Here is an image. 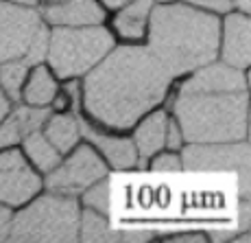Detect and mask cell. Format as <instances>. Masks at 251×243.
<instances>
[{
	"instance_id": "25",
	"label": "cell",
	"mask_w": 251,
	"mask_h": 243,
	"mask_svg": "<svg viewBox=\"0 0 251 243\" xmlns=\"http://www.w3.org/2000/svg\"><path fill=\"white\" fill-rule=\"evenodd\" d=\"M153 169H155V171H160V173H162V171L175 173V171H179V169H181V164H179V158H177V155L166 153V155H160V158L155 160Z\"/></svg>"
},
{
	"instance_id": "12",
	"label": "cell",
	"mask_w": 251,
	"mask_h": 243,
	"mask_svg": "<svg viewBox=\"0 0 251 243\" xmlns=\"http://www.w3.org/2000/svg\"><path fill=\"white\" fill-rule=\"evenodd\" d=\"M46 18L55 24H92L103 20V11L94 0H64L46 9Z\"/></svg>"
},
{
	"instance_id": "27",
	"label": "cell",
	"mask_w": 251,
	"mask_h": 243,
	"mask_svg": "<svg viewBox=\"0 0 251 243\" xmlns=\"http://www.w3.org/2000/svg\"><path fill=\"white\" fill-rule=\"evenodd\" d=\"M9 223H11V217H9V211L7 208L0 206V241L9 235Z\"/></svg>"
},
{
	"instance_id": "19",
	"label": "cell",
	"mask_w": 251,
	"mask_h": 243,
	"mask_svg": "<svg viewBox=\"0 0 251 243\" xmlns=\"http://www.w3.org/2000/svg\"><path fill=\"white\" fill-rule=\"evenodd\" d=\"M81 235L85 241H114L118 237L109 230L107 221L99 217L96 213H83V226H81Z\"/></svg>"
},
{
	"instance_id": "31",
	"label": "cell",
	"mask_w": 251,
	"mask_h": 243,
	"mask_svg": "<svg viewBox=\"0 0 251 243\" xmlns=\"http://www.w3.org/2000/svg\"><path fill=\"white\" fill-rule=\"evenodd\" d=\"M4 112H7V99H4V96L0 94V119L4 116Z\"/></svg>"
},
{
	"instance_id": "32",
	"label": "cell",
	"mask_w": 251,
	"mask_h": 243,
	"mask_svg": "<svg viewBox=\"0 0 251 243\" xmlns=\"http://www.w3.org/2000/svg\"><path fill=\"white\" fill-rule=\"evenodd\" d=\"M103 2L107 4V7H120V4H125L127 0H103Z\"/></svg>"
},
{
	"instance_id": "29",
	"label": "cell",
	"mask_w": 251,
	"mask_h": 243,
	"mask_svg": "<svg viewBox=\"0 0 251 243\" xmlns=\"http://www.w3.org/2000/svg\"><path fill=\"white\" fill-rule=\"evenodd\" d=\"M66 90H68V94L72 96V108L79 110V86H76V84H68V88H66Z\"/></svg>"
},
{
	"instance_id": "1",
	"label": "cell",
	"mask_w": 251,
	"mask_h": 243,
	"mask_svg": "<svg viewBox=\"0 0 251 243\" xmlns=\"http://www.w3.org/2000/svg\"><path fill=\"white\" fill-rule=\"evenodd\" d=\"M168 72L147 48L123 46L85 81V105L107 127L125 129L162 101Z\"/></svg>"
},
{
	"instance_id": "30",
	"label": "cell",
	"mask_w": 251,
	"mask_h": 243,
	"mask_svg": "<svg viewBox=\"0 0 251 243\" xmlns=\"http://www.w3.org/2000/svg\"><path fill=\"white\" fill-rule=\"evenodd\" d=\"M149 237H151V232H129V235H125V239L127 241H147Z\"/></svg>"
},
{
	"instance_id": "34",
	"label": "cell",
	"mask_w": 251,
	"mask_h": 243,
	"mask_svg": "<svg viewBox=\"0 0 251 243\" xmlns=\"http://www.w3.org/2000/svg\"><path fill=\"white\" fill-rule=\"evenodd\" d=\"M55 108H66V99H64V96L55 99Z\"/></svg>"
},
{
	"instance_id": "21",
	"label": "cell",
	"mask_w": 251,
	"mask_h": 243,
	"mask_svg": "<svg viewBox=\"0 0 251 243\" xmlns=\"http://www.w3.org/2000/svg\"><path fill=\"white\" fill-rule=\"evenodd\" d=\"M16 121L20 125V132L22 134H31L40 127L42 123L46 121L48 116V108L46 110H31V108H18L16 110Z\"/></svg>"
},
{
	"instance_id": "22",
	"label": "cell",
	"mask_w": 251,
	"mask_h": 243,
	"mask_svg": "<svg viewBox=\"0 0 251 243\" xmlns=\"http://www.w3.org/2000/svg\"><path fill=\"white\" fill-rule=\"evenodd\" d=\"M46 55V29L40 27L37 29V33L33 35L31 44H28L26 53H24V64L31 66V64H37V61H42Z\"/></svg>"
},
{
	"instance_id": "20",
	"label": "cell",
	"mask_w": 251,
	"mask_h": 243,
	"mask_svg": "<svg viewBox=\"0 0 251 243\" xmlns=\"http://www.w3.org/2000/svg\"><path fill=\"white\" fill-rule=\"evenodd\" d=\"M24 77H26V64H24V61L11 60V64H4L0 68V81H2V86L9 90L11 99L20 96V86H22Z\"/></svg>"
},
{
	"instance_id": "15",
	"label": "cell",
	"mask_w": 251,
	"mask_h": 243,
	"mask_svg": "<svg viewBox=\"0 0 251 243\" xmlns=\"http://www.w3.org/2000/svg\"><path fill=\"white\" fill-rule=\"evenodd\" d=\"M153 0H136L129 4L116 20V29L120 35L125 37H140L144 33V20H147L149 11H151Z\"/></svg>"
},
{
	"instance_id": "9",
	"label": "cell",
	"mask_w": 251,
	"mask_h": 243,
	"mask_svg": "<svg viewBox=\"0 0 251 243\" xmlns=\"http://www.w3.org/2000/svg\"><path fill=\"white\" fill-rule=\"evenodd\" d=\"M40 188V178L28 169L18 152H9L0 155V202L4 204H22Z\"/></svg>"
},
{
	"instance_id": "10",
	"label": "cell",
	"mask_w": 251,
	"mask_h": 243,
	"mask_svg": "<svg viewBox=\"0 0 251 243\" xmlns=\"http://www.w3.org/2000/svg\"><path fill=\"white\" fill-rule=\"evenodd\" d=\"M245 90V79L238 68L227 66H210L205 70L197 72L195 79H190L181 88V94L190 92H240Z\"/></svg>"
},
{
	"instance_id": "8",
	"label": "cell",
	"mask_w": 251,
	"mask_h": 243,
	"mask_svg": "<svg viewBox=\"0 0 251 243\" xmlns=\"http://www.w3.org/2000/svg\"><path fill=\"white\" fill-rule=\"evenodd\" d=\"M103 176H105L103 162L96 158V153L90 147H81L76 149V153L64 167L57 169L48 178V188L55 193H76Z\"/></svg>"
},
{
	"instance_id": "26",
	"label": "cell",
	"mask_w": 251,
	"mask_h": 243,
	"mask_svg": "<svg viewBox=\"0 0 251 243\" xmlns=\"http://www.w3.org/2000/svg\"><path fill=\"white\" fill-rule=\"evenodd\" d=\"M190 2L203 4V7H210V9H214V11H227L231 0H190Z\"/></svg>"
},
{
	"instance_id": "36",
	"label": "cell",
	"mask_w": 251,
	"mask_h": 243,
	"mask_svg": "<svg viewBox=\"0 0 251 243\" xmlns=\"http://www.w3.org/2000/svg\"><path fill=\"white\" fill-rule=\"evenodd\" d=\"M18 2H28V4H33L35 0H18Z\"/></svg>"
},
{
	"instance_id": "13",
	"label": "cell",
	"mask_w": 251,
	"mask_h": 243,
	"mask_svg": "<svg viewBox=\"0 0 251 243\" xmlns=\"http://www.w3.org/2000/svg\"><path fill=\"white\" fill-rule=\"evenodd\" d=\"M81 129L88 136L92 143H96L100 149L105 152V155L109 158V162L114 164L116 169H129L136 162V152H133V143L125 138H109L105 134H99L90 127L88 123H81Z\"/></svg>"
},
{
	"instance_id": "14",
	"label": "cell",
	"mask_w": 251,
	"mask_h": 243,
	"mask_svg": "<svg viewBox=\"0 0 251 243\" xmlns=\"http://www.w3.org/2000/svg\"><path fill=\"white\" fill-rule=\"evenodd\" d=\"M164 138H166V114L157 112L136 132V143L142 158H149L151 153H155L164 145Z\"/></svg>"
},
{
	"instance_id": "28",
	"label": "cell",
	"mask_w": 251,
	"mask_h": 243,
	"mask_svg": "<svg viewBox=\"0 0 251 243\" xmlns=\"http://www.w3.org/2000/svg\"><path fill=\"white\" fill-rule=\"evenodd\" d=\"M181 143V134H179V127H177L175 123H168V145H171L173 149L179 147Z\"/></svg>"
},
{
	"instance_id": "5",
	"label": "cell",
	"mask_w": 251,
	"mask_h": 243,
	"mask_svg": "<svg viewBox=\"0 0 251 243\" xmlns=\"http://www.w3.org/2000/svg\"><path fill=\"white\" fill-rule=\"evenodd\" d=\"M109 48L112 35L105 29H57L50 40V64L57 75L66 79L88 70Z\"/></svg>"
},
{
	"instance_id": "6",
	"label": "cell",
	"mask_w": 251,
	"mask_h": 243,
	"mask_svg": "<svg viewBox=\"0 0 251 243\" xmlns=\"http://www.w3.org/2000/svg\"><path fill=\"white\" fill-rule=\"evenodd\" d=\"M188 171H234L243 193H249V145H192L183 152Z\"/></svg>"
},
{
	"instance_id": "16",
	"label": "cell",
	"mask_w": 251,
	"mask_h": 243,
	"mask_svg": "<svg viewBox=\"0 0 251 243\" xmlns=\"http://www.w3.org/2000/svg\"><path fill=\"white\" fill-rule=\"evenodd\" d=\"M76 136H79V123L72 116H55L48 123V138L50 143H55L59 152L72 149V145L76 143Z\"/></svg>"
},
{
	"instance_id": "24",
	"label": "cell",
	"mask_w": 251,
	"mask_h": 243,
	"mask_svg": "<svg viewBox=\"0 0 251 243\" xmlns=\"http://www.w3.org/2000/svg\"><path fill=\"white\" fill-rule=\"evenodd\" d=\"M20 125H18V121H16V116H11V119L7 121V123L0 127V147H4V145H13V143H18L20 140Z\"/></svg>"
},
{
	"instance_id": "2",
	"label": "cell",
	"mask_w": 251,
	"mask_h": 243,
	"mask_svg": "<svg viewBox=\"0 0 251 243\" xmlns=\"http://www.w3.org/2000/svg\"><path fill=\"white\" fill-rule=\"evenodd\" d=\"M219 20L214 16L168 4L157 7L151 20V51L168 75H181L214 60Z\"/></svg>"
},
{
	"instance_id": "23",
	"label": "cell",
	"mask_w": 251,
	"mask_h": 243,
	"mask_svg": "<svg viewBox=\"0 0 251 243\" xmlns=\"http://www.w3.org/2000/svg\"><path fill=\"white\" fill-rule=\"evenodd\" d=\"M85 204L100 213H107L109 211V184L107 182H100L96 184L92 191H88V195L83 197Z\"/></svg>"
},
{
	"instance_id": "17",
	"label": "cell",
	"mask_w": 251,
	"mask_h": 243,
	"mask_svg": "<svg viewBox=\"0 0 251 243\" xmlns=\"http://www.w3.org/2000/svg\"><path fill=\"white\" fill-rule=\"evenodd\" d=\"M26 152L33 160H35V164L42 169V171H50V169L59 162L57 152L46 143L44 136L37 134V129L31 134H26Z\"/></svg>"
},
{
	"instance_id": "3",
	"label": "cell",
	"mask_w": 251,
	"mask_h": 243,
	"mask_svg": "<svg viewBox=\"0 0 251 243\" xmlns=\"http://www.w3.org/2000/svg\"><path fill=\"white\" fill-rule=\"evenodd\" d=\"M181 134L192 143H225L247 134V94L225 92H190L175 105Z\"/></svg>"
},
{
	"instance_id": "18",
	"label": "cell",
	"mask_w": 251,
	"mask_h": 243,
	"mask_svg": "<svg viewBox=\"0 0 251 243\" xmlns=\"http://www.w3.org/2000/svg\"><path fill=\"white\" fill-rule=\"evenodd\" d=\"M55 81L50 79V75L44 68H37L31 77V84L26 88V101L28 103H37V105H46L55 99Z\"/></svg>"
},
{
	"instance_id": "11",
	"label": "cell",
	"mask_w": 251,
	"mask_h": 243,
	"mask_svg": "<svg viewBox=\"0 0 251 243\" xmlns=\"http://www.w3.org/2000/svg\"><path fill=\"white\" fill-rule=\"evenodd\" d=\"M223 57L229 66L245 68L249 64V20L243 16H229L225 22Z\"/></svg>"
},
{
	"instance_id": "7",
	"label": "cell",
	"mask_w": 251,
	"mask_h": 243,
	"mask_svg": "<svg viewBox=\"0 0 251 243\" xmlns=\"http://www.w3.org/2000/svg\"><path fill=\"white\" fill-rule=\"evenodd\" d=\"M40 27V16L33 9L0 2V61L24 55Z\"/></svg>"
},
{
	"instance_id": "35",
	"label": "cell",
	"mask_w": 251,
	"mask_h": 243,
	"mask_svg": "<svg viewBox=\"0 0 251 243\" xmlns=\"http://www.w3.org/2000/svg\"><path fill=\"white\" fill-rule=\"evenodd\" d=\"M179 241H201V237H179Z\"/></svg>"
},
{
	"instance_id": "33",
	"label": "cell",
	"mask_w": 251,
	"mask_h": 243,
	"mask_svg": "<svg viewBox=\"0 0 251 243\" xmlns=\"http://www.w3.org/2000/svg\"><path fill=\"white\" fill-rule=\"evenodd\" d=\"M236 4H238L240 9H245V11H249V0H236Z\"/></svg>"
},
{
	"instance_id": "4",
	"label": "cell",
	"mask_w": 251,
	"mask_h": 243,
	"mask_svg": "<svg viewBox=\"0 0 251 243\" xmlns=\"http://www.w3.org/2000/svg\"><path fill=\"white\" fill-rule=\"evenodd\" d=\"M79 208L75 199L42 197L13 221V241H75Z\"/></svg>"
}]
</instances>
